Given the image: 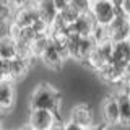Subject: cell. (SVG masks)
<instances>
[{
    "label": "cell",
    "mask_w": 130,
    "mask_h": 130,
    "mask_svg": "<svg viewBox=\"0 0 130 130\" xmlns=\"http://www.w3.org/2000/svg\"><path fill=\"white\" fill-rule=\"evenodd\" d=\"M49 41H51V38H49V34L46 36H38V38H34V41L31 42V54H32V59H36V57L42 55V52L46 51Z\"/></svg>",
    "instance_id": "cell-17"
},
{
    "label": "cell",
    "mask_w": 130,
    "mask_h": 130,
    "mask_svg": "<svg viewBox=\"0 0 130 130\" xmlns=\"http://www.w3.org/2000/svg\"><path fill=\"white\" fill-rule=\"evenodd\" d=\"M54 5H55V8H57V11H62V10H65L68 5H70V0H54Z\"/></svg>",
    "instance_id": "cell-22"
},
{
    "label": "cell",
    "mask_w": 130,
    "mask_h": 130,
    "mask_svg": "<svg viewBox=\"0 0 130 130\" xmlns=\"http://www.w3.org/2000/svg\"><path fill=\"white\" fill-rule=\"evenodd\" d=\"M15 8L10 5H2L0 3V26H10V23L13 21Z\"/></svg>",
    "instance_id": "cell-19"
},
{
    "label": "cell",
    "mask_w": 130,
    "mask_h": 130,
    "mask_svg": "<svg viewBox=\"0 0 130 130\" xmlns=\"http://www.w3.org/2000/svg\"><path fill=\"white\" fill-rule=\"evenodd\" d=\"M49 130H65V122L59 117V119L54 122V125H52V127L49 128Z\"/></svg>",
    "instance_id": "cell-25"
},
{
    "label": "cell",
    "mask_w": 130,
    "mask_h": 130,
    "mask_svg": "<svg viewBox=\"0 0 130 130\" xmlns=\"http://www.w3.org/2000/svg\"><path fill=\"white\" fill-rule=\"evenodd\" d=\"M107 32L111 42H120V41L130 39V18L122 13L120 8L116 10V18L107 26Z\"/></svg>",
    "instance_id": "cell-2"
},
{
    "label": "cell",
    "mask_w": 130,
    "mask_h": 130,
    "mask_svg": "<svg viewBox=\"0 0 130 130\" xmlns=\"http://www.w3.org/2000/svg\"><path fill=\"white\" fill-rule=\"evenodd\" d=\"M89 130H111V127H107L104 122H101V124H94Z\"/></svg>",
    "instance_id": "cell-27"
},
{
    "label": "cell",
    "mask_w": 130,
    "mask_h": 130,
    "mask_svg": "<svg viewBox=\"0 0 130 130\" xmlns=\"http://www.w3.org/2000/svg\"><path fill=\"white\" fill-rule=\"evenodd\" d=\"M124 70L125 68L109 62L96 73L101 80L106 81V83H109V85H125V72Z\"/></svg>",
    "instance_id": "cell-9"
},
{
    "label": "cell",
    "mask_w": 130,
    "mask_h": 130,
    "mask_svg": "<svg viewBox=\"0 0 130 130\" xmlns=\"http://www.w3.org/2000/svg\"><path fill=\"white\" fill-rule=\"evenodd\" d=\"M41 60H42V63L46 65V67L52 68V70H59V68L62 67V63L65 62L62 57H60V54L57 52V49H55L54 44H52V41H49L46 51L41 55Z\"/></svg>",
    "instance_id": "cell-14"
},
{
    "label": "cell",
    "mask_w": 130,
    "mask_h": 130,
    "mask_svg": "<svg viewBox=\"0 0 130 130\" xmlns=\"http://www.w3.org/2000/svg\"><path fill=\"white\" fill-rule=\"evenodd\" d=\"M0 3H2V5H10L11 7V0H0Z\"/></svg>",
    "instance_id": "cell-30"
},
{
    "label": "cell",
    "mask_w": 130,
    "mask_h": 130,
    "mask_svg": "<svg viewBox=\"0 0 130 130\" xmlns=\"http://www.w3.org/2000/svg\"><path fill=\"white\" fill-rule=\"evenodd\" d=\"M16 57V42L8 34L0 36V59L11 60Z\"/></svg>",
    "instance_id": "cell-16"
},
{
    "label": "cell",
    "mask_w": 130,
    "mask_h": 130,
    "mask_svg": "<svg viewBox=\"0 0 130 130\" xmlns=\"http://www.w3.org/2000/svg\"><path fill=\"white\" fill-rule=\"evenodd\" d=\"M29 107L51 111L59 117L60 109H62V93L49 83H41L31 93Z\"/></svg>",
    "instance_id": "cell-1"
},
{
    "label": "cell",
    "mask_w": 130,
    "mask_h": 130,
    "mask_svg": "<svg viewBox=\"0 0 130 130\" xmlns=\"http://www.w3.org/2000/svg\"><path fill=\"white\" fill-rule=\"evenodd\" d=\"M91 3H93V0H70V5L75 7L81 15H83V13H89Z\"/></svg>",
    "instance_id": "cell-21"
},
{
    "label": "cell",
    "mask_w": 130,
    "mask_h": 130,
    "mask_svg": "<svg viewBox=\"0 0 130 130\" xmlns=\"http://www.w3.org/2000/svg\"><path fill=\"white\" fill-rule=\"evenodd\" d=\"M80 15H81V13H80V11L76 10V8L73 7V5H68L67 8H65V10H62V11L59 13V16H60V18H62L67 24H73V23L76 21V20H78V16H80Z\"/></svg>",
    "instance_id": "cell-20"
},
{
    "label": "cell",
    "mask_w": 130,
    "mask_h": 130,
    "mask_svg": "<svg viewBox=\"0 0 130 130\" xmlns=\"http://www.w3.org/2000/svg\"><path fill=\"white\" fill-rule=\"evenodd\" d=\"M91 38L93 41L96 42V46L99 44H104V42H109V32H107V26H101V24H96L94 29L91 32Z\"/></svg>",
    "instance_id": "cell-18"
},
{
    "label": "cell",
    "mask_w": 130,
    "mask_h": 130,
    "mask_svg": "<svg viewBox=\"0 0 130 130\" xmlns=\"http://www.w3.org/2000/svg\"><path fill=\"white\" fill-rule=\"evenodd\" d=\"M3 130H5V128H3Z\"/></svg>",
    "instance_id": "cell-35"
},
{
    "label": "cell",
    "mask_w": 130,
    "mask_h": 130,
    "mask_svg": "<svg viewBox=\"0 0 130 130\" xmlns=\"http://www.w3.org/2000/svg\"><path fill=\"white\" fill-rule=\"evenodd\" d=\"M31 0H11V7L13 8H21V7H24L26 3H29Z\"/></svg>",
    "instance_id": "cell-26"
},
{
    "label": "cell",
    "mask_w": 130,
    "mask_h": 130,
    "mask_svg": "<svg viewBox=\"0 0 130 130\" xmlns=\"http://www.w3.org/2000/svg\"><path fill=\"white\" fill-rule=\"evenodd\" d=\"M94 26H96V23H94V20H93V16L89 13H83V15L78 16V20H76L75 23L68 26V32L78 34L81 38H88V36H91Z\"/></svg>",
    "instance_id": "cell-11"
},
{
    "label": "cell",
    "mask_w": 130,
    "mask_h": 130,
    "mask_svg": "<svg viewBox=\"0 0 130 130\" xmlns=\"http://www.w3.org/2000/svg\"><path fill=\"white\" fill-rule=\"evenodd\" d=\"M38 20H41L39 11H38V0H31L24 7L15 8V15H13V21L11 23L20 28H29Z\"/></svg>",
    "instance_id": "cell-4"
},
{
    "label": "cell",
    "mask_w": 130,
    "mask_h": 130,
    "mask_svg": "<svg viewBox=\"0 0 130 130\" xmlns=\"http://www.w3.org/2000/svg\"><path fill=\"white\" fill-rule=\"evenodd\" d=\"M103 122L111 128L119 125V103L116 94H107L103 101Z\"/></svg>",
    "instance_id": "cell-8"
},
{
    "label": "cell",
    "mask_w": 130,
    "mask_h": 130,
    "mask_svg": "<svg viewBox=\"0 0 130 130\" xmlns=\"http://www.w3.org/2000/svg\"><path fill=\"white\" fill-rule=\"evenodd\" d=\"M65 130H88V128L81 127V125L75 124V122H72V120H67L65 122Z\"/></svg>",
    "instance_id": "cell-23"
},
{
    "label": "cell",
    "mask_w": 130,
    "mask_h": 130,
    "mask_svg": "<svg viewBox=\"0 0 130 130\" xmlns=\"http://www.w3.org/2000/svg\"><path fill=\"white\" fill-rule=\"evenodd\" d=\"M127 91L128 88L119 89L114 93L117 98V103H119V125L122 127H130V103L127 98Z\"/></svg>",
    "instance_id": "cell-13"
},
{
    "label": "cell",
    "mask_w": 130,
    "mask_h": 130,
    "mask_svg": "<svg viewBox=\"0 0 130 130\" xmlns=\"http://www.w3.org/2000/svg\"><path fill=\"white\" fill-rule=\"evenodd\" d=\"M18 130H31L29 127H24V128H18Z\"/></svg>",
    "instance_id": "cell-34"
},
{
    "label": "cell",
    "mask_w": 130,
    "mask_h": 130,
    "mask_svg": "<svg viewBox=\"0 0 130 130\" xmlns=\"http://www.w3.org/2000/svg\"><path fill=\"white\" fill-rule=\"evenodd\" d=\"M111 62L125 68V65L130 62V39L120 41V42H112V57Z\"/></svg>",
    "instance_id": "cell-12"
},
{
    "label": "cell",
    "mask_w": 130,
    "mask_h": 130,
    "mask_svg": "<svg viewBox=\"0 0 130 130\" xmlns=\"http://www.w3.org/2000/svg\"><path fill=\"white\" fill-rule=\"evenodd\" d=\"M38 11H39V18L49 26L54 23V20L59 15V11L54 5V0H38Z\"/></svg>",
    "instance_id": "cell-15"
},
{
    "label": "cell",
    "mask_w": 130,
    "mask_h": 130,
    "mask_svg": "<svg viewBox=\"0 0 130 130\" xmlns=\"http://www.w3.org/2000/svg\"><path fill=\"white\" fill-rule=\"evenodd\" d=\"M109 2H111L112 5H114V8L117 10V8H120V5H122V2H124V0H109Z\"/></svg>",
    "instance_id": "cell-29"
},
{
    "label": "cell",
    "mask_w": 130,
    "mask_h": 130,
    "mask_svg": "<svg viewBox=\"0 0 130 130\" xmlns=\"http://www.w3.org/2000/svg\"><path fill=\"white\" fill-rule=\"evenodd\" d=\"M68 120L75 122V124H78V125H81V127H85L88 130L96 124L94 112H93V109L86 103H80V104L73 106L72 111H70V119Z\"/></svg>",
    "instance_id": "cell-6"
},
{
    "label": "cell",
    "mask_w": 130,
    "mask_h": 130,
    "mask_svg": "<svg viewBox=\"0 0 130 130\" xmlns=\"http://www.w3.org/2000/svg\"><path fill=\"white\" fill-rule=\"evenodd\" d=\"M59 119L54 112L44 109H31L28 116V127L31 130H49Z\"/></svg>",
    "instance_id": "cell-5"
},
{
    "label": "cell",
    "mask_w": 130,
    "mask_h": 130,
    "mask_svg": "<svg viewBox=\"0 0 130 130\" xmlns=\"http://www.w3.org/2000/svg\"><path fill=\"white\" fill-rule=\"evenodd\" d=\"M120 10H122V13H124L125 16H128V18H130V0H124V2H122Z\"/></svg>",
    "instance_id": "cell-24"
},
{
    "label": "cell",
    "mask_w": 130,
    "mask_h": 130,
    "mask_svg": "<svg viewBox=\"0 0 130 130\" xmlns=\"http://www.w3.org/2000/svg\"><path fill=\"white\" fill-rule=\"evenodd\" d=\"M0 130H3V116L0 114Z\"/></svg>",
    "instance_id": "cell-31"
},
{
    "label": "cell",
    "mask_w": 130,
    "mask_h": 130,
    "mask_svg": "<svg viewBox=\"0 0 130 130\" xmlns=\"http://www.w3.org/2000/svg\"><path fill=\"white\" fill-rule=\"evenodd\" d=\"M127 98H128V103H130V89L127 91Z\"/></svg>",
    "instance_id": "cell-32"
},
{
    "label": "cell",
    "mask_w": 130,
    "mask_h": 130,
    "mask_svg": "<svg viewBox=\"0 0 130 130\" xmlns=\"http://www.w3.org/2000/svg\"><path fill=\"white\" fill-rule=\"evenodd\" d=\"M16 103V89L15 83L10 80H3L0 81V114L10 112L15 107Z\"/></svg>",
    "instance_id": "cell-7"
},
{
    "label": "cell",
    "mask_w": 130,
    "mask_h": 130,
    "mask_svg": "<svg viewBox=\"0 0 130 130\" xmlns=\"http://www.w3.org/2000/svg\"><path fill=\"white\" fill-rule=\"evenodd\" d=\"M31 60L21 59V57H15V59L8 60V80L10 81H18L23 80L26 76V73L29 72Z\"/></svg>",
    "instance_id": "cell-10"
},
{
    "label": "cell",
    "mask_w": 130,
    "mask_h": 130,
    "mask_svg": "<svg viewBox=\"0 0 130 130\" xmlns=\"http://www.w3.org/2000/svg\"><path fill=\"white\" fill-rule=\"evenodd\" d=\"M125 85H127V88L130 89V80H128V81H127V83H125Z\"/></svg>",
    "instance_id": "cell-33"
},
{
    "label": "cell",
    "mask_w": 130,
    "mask_h": 130,
    "mask_svg": "<svg viewBox=\"0 0 130 130\" xmlns=\"http://www.w3.org/2000/svg\"><path fill=\"white\" fill-rule=\"evenodd\" d=\"M124 72H125V83H127V81L130 80V62L125 65V70Z\"/></svg>",
    "instance_id": "cell-28"
},
{
    "label": "cell",
    "mask_w": 130,
    "mask_h": 130,
    "mask_svg": "<svg viewBox=\"0 0 130 130\" xmlns=\"http://www.w3.org/2000/svg\"><path fill=\"white\" fill-rule=\"evenodd\" d=\"M89 15L93 16L96 24L109 26L116 18V8L109 0H93L91 8H89Z\"/></svg>",
    "instance_id": "cell-3"
}]
</instances>
